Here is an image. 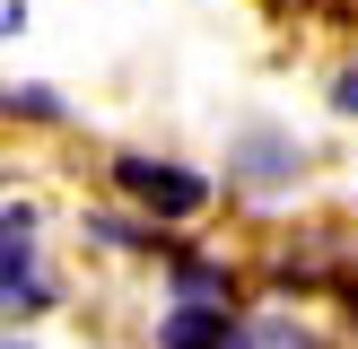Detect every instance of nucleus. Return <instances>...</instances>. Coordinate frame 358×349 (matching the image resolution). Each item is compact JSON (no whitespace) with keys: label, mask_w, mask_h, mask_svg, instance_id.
Wrapping results in <instances>:
<instances>
[{"label":"nucleus","mask_w":358,"mask_h":349,"mask_svg":"<svg viewBox=\"0 0 358 349\" xmlns=\"http://www.w3.org/2000/svg\"><path fill=\"white\" fill-rule=\"evenodd\" d=\"M114 184L131 192L140 209H157V218H192V209H210V184L192 166H175V157H114Z\"/></svg>","instance_id":"nucleus-1"},{"label":"nucleus","mask_w":358,"mask_h":349,"mask_svg":"<svg viewBox=\"0 0 358 349\" xmlns=\"http://www.w3.org/2000/svg\"><path fill=\"white\" fill-rule=\"evenodd\" d=\"M157 349H254V341L236 332L227 306H175L166 323H157Z\"/></svg>","instance_id":"nucleus-2"},{"label":"nucleus","mask_w":358,"mask_h":349,"mask_svg":"<svg viewBox=\"0 0 358 349\" xmlns=\"http://www.w3.org/2000/svg\"><path fill=\"white\" fill-rule=\"evenodd\" d=\"M254 349H324V341H315L306 323H289V314H271V323L254 332Z\"/></svg>","instance_id":"nucleus-3"},{"label":"nucleus","mask_w":358,"mask_h":349,"mask_svg":"<svg viewBox=\"0 0 358 349\" xmlns=\"http://www.w3.org/2000/svg\"><path fill=\"white\" fill-rule=\"evenodd\" d=\"M341 114H358V70H341Z\"/></svg>","instance_id":"nucleus-4"},{"label":"nucleus","mask_w":358,"mask_h":349,"mask_svg":"<svg viewBox=\"0 0 358 349\" xmlns=\"http://www.w3.org/2000/svg\"><path fill=\"white\" fill-rule=\"evenodd\" d=\"M350 323H358V279H350Z\"/></svg>","instance_id":"nucleus-5"}]
</instances>
